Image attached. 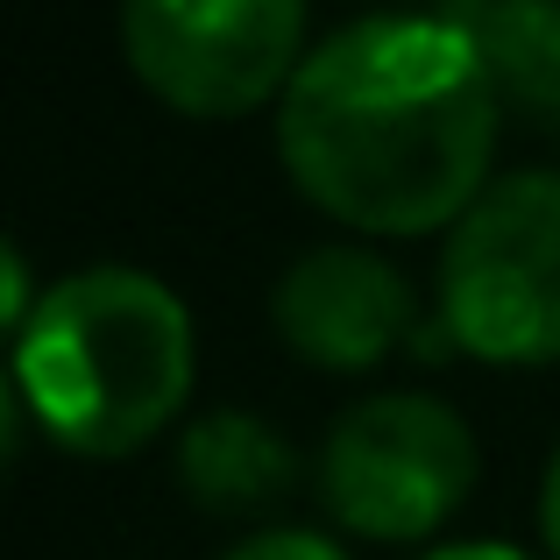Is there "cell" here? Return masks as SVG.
Masks as SVG:
<instances>
[{
	"mask_svg": "<svg viewBox=\"0 0 560 560\" xmlns=\"http://www.w3.org/2000/svg\"><path fill=\"white\" fill-rule=\"evenodd\" d=\"M277 150L334 220L362 234H425L490 191L497 79L440 14L348 22L284 85Z\"/></svg>",
	"mask_w": 560,
	"mask_h": 560,
	"instance_id": "obj_1",
	"label": "cell"
},
{
	"mask_svg": "<svg viewBox=\"0 0 560 560\" xmlns=\"http://www.w3.org/2000/svg\"><path fill=\"white\" fill-rule=\"evenodd\" d=\"M191 390V313L150 270L57 277L14 334V397L85 462L136 454Z\"/></svg>",
	"mask_w": 560,
	"mask_h": 560,
	"instance_id": "obj_2",
	"label": "cell"
},
{
	"mask_svg": "<svg viewBox=\"0 0 560 560\" xmlns=\"http://www.w3.org/2000/svg\"><path fill=\"white\" fill-rule=\"evenodd\" d=\"M440 327L482 362H560V178H497L440 256Z\"/></svg>",
	"mask_w": 560,
	"mask_h": 560,
	"instance_id": "obj_3",
	"label": "cell"
},
{
	"mask_svg": "<svg viewBox=\"0 0 560 560\" xmlns=\"http://www.w3.org/2000/svg\"><path fill=\"white\" fill-rule=\"evenodd\" d=\"M476 490V433L440 397H362L319 447V497L362 539H425Z\"/></svg>",
	"mask_w": 560,
	"mask_h": 560,
	"instance_id": "obj_4",
	"label": "cell"
},
{
	"mask_svg": "<svg viewBox=\"0 0 560 560\" xmlns=\"http://www.w3.org/2000/svg\"><path fill=\"white\" fill-rule=\"evenodd\" d=\"M305 0H121L136 79L164 107L228 121L299 79Z\"/></svg>",
	"mask_w": 560,
	"mask_h": 560,
	"instance_id": "obj_5",
	"label": "cell"
},
{
	"mask_svg": "<svg viewBox=\"0 0 560 560\" xmlns=\"http://www.w3.org/2000/svg\"><path fill=\"white\" fill-rule=\"evenodd\" d=\"M270 319L313 370H376L411 334V284L370 248H313L284 270Z\"/></svg>",
	"mask_w": 560,
	"mask_h": 560,
	"instance_id": "obj_6",
	"label": "cell"
},
{
	"mask_svg": "<svg viewBox=\"0 0 560 560\" xmlns=\"http://www.w3.org/2000/svg\"><path fill=\"white\" fill-rule=\"evenodd\" d=\"M440 22L476 43L497 93L560 136V0H440Z\"/></svg>",
	"mask_w": 560,
	"mask_h": 560,
	"instance_id": "obj_7",
	"label": "cell"
},
{
	"mask_svg": "<svg viewBox=\"0 0 560 560\" xmlns=\"http://www.w3.org/2000/svg\"><path fill=\"white\" fill-rule=\"evenodd\" d=\"M178 476L206 511H256L299 482V454L256 411H206L178 440Z\"/></svg>",
	"mask_w": 560,
	"mask_h": 560,
	"instance_id": "obj_8",
	"label": "cell"
},
{
	"mask_svg": "<svg viewBox=\"0 0 560 560\" xmlns=\"http://www.w3.org/2000/svg\"><path fill=\"white\" fill-rule=\"evenodd\" d=\"M228 560H348V553L334 547V539H319V533H256Z\"/></svg>",
	"mask_w": 560,
	"mask_h": 560,
	"instance_id": "obj_9",
	"label": "cell"
},
{
	"mask_svg": "<svg viewBox=\"0 0 560 560\" xmlns=\"http://www.w3.org/2000/svg\"><path fill=\"white\" fill-rule=\"evenodd\" d=\"M539 533H547V547H553V560H560V447H553L547 482H539Z\"/></svg>",
	"mask_w": 560,
	"mask_h": 560,
	"instance_id": "obj_10",
	"label": "cell"
},
{
	"mask_svg": "<svg viewBox=\"0 0 560 560\" xmlns=\"http://www.w3.org/2000/svg\"><path fill=\"white\" fill-rule=\"evenodd\" d=\"M425 560H525V553H511V547H447V553H425Z\"/></svg>",
	"mask_w": 560,
	"mask_h": 560,
	"instance_id": "obj_11",
	"label": "cell"
}]
</instances>
